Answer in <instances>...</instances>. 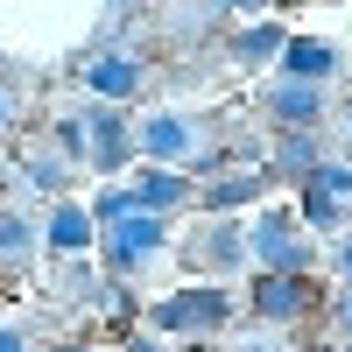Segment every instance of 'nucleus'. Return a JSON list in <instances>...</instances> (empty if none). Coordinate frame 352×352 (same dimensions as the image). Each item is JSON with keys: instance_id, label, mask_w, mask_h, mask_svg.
<instances>
[{"instance_id": "nucleus-27", "label": "nucleus", "mask_w": 352, "mask_h": 352, "mask_svg": "<svg viewBox=\"0 0 352 352\" xmlns=\"http://www.w3.org/2000/svg\"><path fill=\"white\" fill-rule=\"evenodd\" d=\"M345 127H352V106H345Z\"/></svg>"}, {"instance_id": "nucleus-10", "label": "nucleus", "mask_w": 352, "mask_h": 352, "mask_svg": "<svg viewBox=\"0 0 352 352\" xmlns=\"http://www.w3.org/2000/svg\"><path fill=\"white\" fill-rule=\"evenodd\" d=\"M127 190H134V212H148V219H162V212H176V204L197 197V184H190L184 169H141Z\"/></svg>"}, {"instance_id": "nucleus-22", "label": "nucleus", "mask_w": 352, "mask_h": 352, "mask_svg": "<svg viewBox=\"0 0 352 352\" xmlns=\"http://www.w3.org/2000/svg\"><path fill=\"white\" fill-rule=\"evenodd\" d=\"M338 324L352 331V282H345V296H338Z\"/></svg>"}, {"instance_id": "nucleus-17", "label": "nucleus", "mask_w": 352, "mask_h": 352, "mask_svg": "<svg viewBox=\"0 0 352 352\" xmlns=\"http://www.w3.org/2000/svg\"><path fill=\"white\" fill-rule=\"evenodd\" d=\"M289 50V36L275 21H254V28H240V43H232V56H240V64H268V56H282Z\"/></svg>"}, {"instance_id": "nucleus-12", "label": "nucleus", "mask_w": 352, "mask_h": 352, "mask_svg": "<svg viewBox=\"0 0 352 352\" xmlns=\"http://www.w3.org/2000/svg\"><path fill=\"white\" fill-rule=\"evenodd\" d=\"M190 261H204V268H240V261H247V226L212 219V226L190 240Z\"/></svg>"}, {"instance_id": "nucleus-25", "label": "nucleus", "mask_w": 352, "mask_h": 352, "mask_svg": "<svg viewBox=\"0 0 352 352\" xmlns=\"http://www.w3.org/2000/svg\"><path fill=\"white\" fill-rule=\"evenodd\" d=\"M127 352H162V345H155V338H134V345H127Z\"/></svg>"}, {"instance_id": "nucleus-21", "label": "nucleus", "mask_w": 352, "mask_h": 352, "mask_svg": "<svg viewBox=\"0 0 352 352\" xmlns=\"http://www.w3.org/2000/svg\"><path fill=\"white\" fill-rule=\"evenodd\" d=\"M0 352H28V338L21 331H0Z\"/></svg>"}, {"instance_id": "nucleus-24", "label": "nucleus", "mask_w": 352, "mask_h": 352, "mask_svg": "<svg viewBox=\"0 0 352 352\" xmlns=\"http://www.w3.org/2000/svg\"><path fill=\"white\" fill-rule=\"evenodd\" d=\"M8 120H14V99H8V92H0V127H8Z\"/></svg>"}, {"instance_id": "nucleus-8", "label": "nucleus", "mask_w": 352, "mask_h": 352, "mask_svg": "<svg viewBox=\"0 0 352 352\" xmlns=\"http://www.w3.org/2000/svg\"><path fill=\"white\" fill-rule=\"evenodd\" d=\"M310 310V275H261L254 282V317H268V324H296Z\"/></svg>"}, {"instance_id": "nucleus-1", "label": "nucleus", "mask_w": 352, "mask_h": 352, "mask_svg": "<svg viewBox=\"0 0 352 352\" xmlns=\"http://www.w3.org/2000/svg\"><path fill=\"white\" fill-rule=\"evenodd\" d=\"M247 261H261V275H310L303 219H289V212H261V219L247 226Z\"/></svg>"}, {"instance_id": "nucleus-2", "label": "nucleus", "mask_w": 352, "mask_h": 352, "mask_svg": "<svg viewBox=\"0 0 352 352\" xmlns=\"http://www.w3.org/2000/svg\"><path fill=\"white\" fill-rule=\"evenodd\" d=\"M226 317H232V296L219 282H204V289H176V296L155 303V331H169V338H212Z\"/></svg>"}, {"instance_id": "nucleus-16", "label": "nucleus", "mask_w": 352, "mask_h": 352, "mask_svg": "<svg viewBox=\"0 0 352 352\" xmlns=\"http://www.w3.org/2000/svg\"><path fill=\"white\" fill-rule=\"evenodd\" d=\"M21 184H28V190H50L56 204H64L71 162H64V155H50V148H28V155H21Z\"/></svg>"}, {"instance_id": "nucleus-7", "label": "nucleus", "mask_w": 352, "mask_h": 352, "mask_svg": "<svg viewBox=\"0 0 352 352\" xmlns=\"http://www.w3.org/2000/svg\"><path fill=\"white\" fill-rule=\"evenodd\" d=\"M338 43H317V36H289V50H282V78L289 85H317V92H324V85L338 78Z\"/></svg>"}, {"instance_id": "nucleus-11", "label": "nucleus", "mask_w": 352, "mask_h": 352, "mask_svg": "<svg viewBox=\"0 0 352 352\" xmlns=\"http://www.w3.org/2000/svg\"><path fill=\"white\" fill-rule=\"evenodd\" d=\"M43 240H50V254H64V261H78L85 247H92L99 240V226H92V212H85V204H56V212H50V226H43Z\"/></svg>"}, {"instance_id": "nucleus-15", "label": "nucleus", "mask_w": 352, "mask_h": 352, "mask_svg": "<svg viewBox=\"0 0 352 352\" xmlns=\"http://www.w3.org/2000/svg\"><path fill=\"white\" fill-rule=\"evenodd\" d=\"M268 162H275V176H296V184H310V176L324 169V155H317V141H310V134H282Z\"/></svg>"}, {"instance_id": "nucleus-18", "label": "nucleus", "mask_w": 352, "mask_h": 352, "mask_svg": "<svg viewBox=\"0 0 352 352\" xmlns=\"http://www.w3.org/2000/svg\"><path fill=\"white\" fill-rule=\"evenodd\" d=\"M338 219H345V204H338V197H324L317 184H303V226H317V232H331Z\"/></svg>"}, {"instance_id": "nucleus-14", "label": "nucleus", "mask_w": 352, "mask_h": 352, "mask_svg": "<svg viewBox=\"0 0 352 352\" xmlns=\"http://www.w3.org/2000/svg\"><path fill=\"white\" fill-rule=\"evenodd\" d=\"M36 247H43V226L8 204V212H0V268H28V261H36Z\"/></svg>"}, {"instance_id": "nucleus-23", "label": "nucleus", "mask_w": 352, "mask_h": 352, "mask_svg": "<svg viewBox=\"0 0 352 352\" xmlns=\"http://www.w3.org/2000/svg\"><path fill=\"white\" fill-rule=\"evenodd\" d=\"M338 268H345V282H352V240H345V247H338Z\"/></svg>"}, {"instance_id": "nucleus-9", "label": "nucleus", "mask_w": 352, "mask_h": 352, "mask_svg": "<svg viewBox=\"0 0 352 352\" xmlns=\"http://www.w3.org/2000/svg\"><path fill=\"white\" fill-rule=\"evenodd\" d=\"M268 113L282 120V134H310L317 120H324V92H317V85H289V78H275V85H268Z\"/></svg>"}, {"instance_id": "nucleus-4", "label": "nucleus", "mask_w": 352, "mask_h": 352, "mask_svg": "<svg viewBox=\"0 0 352 352\" xmlns=\"http://www.w3.org/2000/svg\"><path fill=\"white\" fill-rule=\"evenodd\" d=\"M78 78H85V92H92L99 106H127L148 71H141V56H127V50H92L78 64Z\"/></svg>"}, {"instance_id": "nucleus-20", "label": "nucleus", "mask_w": 352, "mask_h": 352, "mask_svg": "<svg viewBox=\"0 0 352 352\" xmlns=\"http://www.w3.org/2000/svg\"><path fill=\"white\" fill-rule=\"evenodd\" d=\"M310 184L324 190V197H338V204H352V162H324V169L310 176Z\"/></svg>"}, {"instance_id": "nucleus-3", "label": "nucleus", "mask_w": 352, "mask_h": 352, "mask_svg": "<svg viewBox=\"0 0 352 352\" xmlns=\"http://www.w3.org/2000/svg\"><path fill=\"white\" fill-rule=\"evenodd\" d=\"M134 155H148V169L197 162V127L184 113H148V120H134Z\"/></svg>"}, {"instance_id": "nucleus-19", "label": "nucleus", "mask_w": 352, "mask_h": 352, "mask_svg": "<svg viewBox=\"0 0 352 352\" xmlns=\"http://www.w3.org/2000/svg\"><path fill=\"white\" fill-rule=\"evenodd\" d=\"M56 155H64V162L92 155V148H85V113H64V120H56Z\"/></svg>"}, {"instance_id": "nucleus-28", "label": "nucleus", "mask_w": 352, "mask_h": 352, "mask_svg": "<svg viewBox=\"0 0 352 352\" xmlns=\"http://www.w3.org/2000/svg\"><path fill=\"white\" fill-rule=\"evenodd\" d=\"M345 352H352V345H345Z\"/></svg>"}, {"instance_id": "nucleus-13", "label": "nucleus", "mask_w": 352, "mask_h": 352, "mask_svg": "<svg viewBox=\"0 0 352 352\" xmlns=\"http://www.w3.org/2000/svg\"><path fill=\"white\" fill-rule=\"evenodd\" d=\"M261 190H268V169H232V176H212L204 184V212H240V204H254Z\"/></svg>"}, {"instance_id": "nucleus-5", "label": "nucleus", "mask_w": 352, "mask_h": 352, "mask_svg": "<svg viewBox=\"0 0 352 352\" xmlns=\"http://www.w3.org/2000/svg\"><path fill=\"white\" fill-rule=\"evenodd\" d=\"M99 240H106V261H113V275H134V268H148V261L162 254L169 226H162V219H148V212H134V219H120V226H106Z\"/></svg>"}, {"instance_id": "nucleus-26", "label": "nucleus", "mask_w": 352, "mask_h": 352, "mask_svg": "<svg viewBox=\"0 0 352 352\" xmlns=\"http://www.w3.org/2000/svg\"><path fill=\"white\" fill-rule=\"evenodd\" d=\"M56 352H92V345H56Z\"/></svg>"}, {"instance_id": "nucleus-6", "label": "nucleus", "mask_w": 352, "mask_h": 352, "mask_svg": "<svg viewBox=\"0 0 352 352\" xmlns=\"http://www.w3.org/2000/svg\"><path fill=\"white\" fill-rule=\"evenodd\" d=\"M85 162H92L99 176H113V169H127V155H134V120L120 106H85Z\"/></svg>"}]
</instances>
